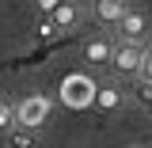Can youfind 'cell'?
Listing matches in <instances>:
<instances>
[{"label": "cell", "mask_w": 152, "mask_h": 148, "mask_svg": "<svg viewBox=\"0 0 152 148\" xmlns=\"http://www.w3.org/2000/svg\"><path fill=\"white\" fill-rule=\"evenodd\" d=\"M50 118V99L46 95H27L23 103H15V125L19 129H38L42 122Z\"/></svg>", "instance_id": "1"}, {"label": "cell", "mask_w": 152, "mask_h": 148, "mask_svg": "<svg viewBox=\"0 0 152 148\" xmlns=\"http://www.w3.org/2000/svg\"><path fill=\"white\" fill-rule=\"evenodd\" d=\"M118 34H122V46H145L148 42V23L141 12H126L122 23H118Z\"/></svg>", "instance_id": "2"}, {"label": "cell", "mask_w": 152, "mask_h": 148, "mask_svg": "<svg viewBox=\"0 0 152 148\" xmlns=\"http://www.w3.org/2000/svg\"><path fill=\"white\" fill-rule=\"evenodd\" d=\"M145 57H148L145 46H114L110 65H114V72H133V76H137V69H141Z\"/></svg>", "instance_id": "3"}, {"label": "cell", "mask_w": 152, "mask_h": 148, "mask_svg": "<svg viewBox=\"0 0 152 148\" xmlns=\"http://www.w3.org/2000/svg\"><path fill=\"white\" fill-rule=\"evenodd\" d=\"M50 27H53V31H72V27H80V8H76V4H53Z\"/></svg>", "instance_id": "4"}, {"label": "cell", "mask_w": 152, "mask_h": 148, "mask_svg": "<svg viewBox=\"0 0 152 148\" xmlns=\"http://www.w3.org/2000/svg\"><path fill=\"white\" fill-rule=\"evenodd\" d=\"M95 95V84L88 80V76H72L69 84H65V99L72 103V106H80V103H91Z\"/></svg>", "instance_id": "5"}, {"label": "cell", "mask_w": 152, "mask_h": 148, "mask_svg": "<svg viewBox=\"0 0 152 148\" xmlns=\"http://www.w3.org/2000/svg\"><path fill=\"white\" fill-rule=\"evenodd\" d=\"M110 53H114L110 38H88V42H84V57H88L91 65H110Z\"/></svg>", "instance_id": "6"}, {"label": "cell", "mask_w": 152, "mask_h": 148, "mask_svg": "<svg viewBox=\"0 0 152 148\" xmlns=\"http://www.w3.org/2000/svg\"><path fill=\"white\" fill-rule=\"evenodd\" d=\"M91 12H95V15H99V19H103L107 27H118V23H122V15H126L129 8H126L122 0H99V4H95Z\"/></svg>", "instance_id": "7"}, {"label": "cell", "mask_w": 152, "mask_h": 148, "mask_svg": "<svg viewBox=\"0 0 152 148\" xmlns=\"http://www.w3.org/2000/svg\"><path fill=\"white\" fill-rule=\"evenodd\" d=\"M8 148H34V137L15 125V129H8Z\"/></svg>", "instance_id": "8"}, {"label": "cell", "mask_w": 152, "mask_h": 148, "mask_svg": "<svg viewBox=\"0 0 152 148\" xmlns=\"http://www.w3.org/2000/svg\"><path fill=\"white\" fill-rule=\"evenodd\" d=\"M15 129V103H8V99H0V133Z\"/></svg>", "instance_id": "9"}, {"label": "cell", "mask_w": 152, "mask_h": 148, "mask_svg": "<svg viewBox=\"0 0 152 148\" xmlns=\"http://www.w3.org/2000/svg\"><path fill=\"white\" fill-rule=\"evenodd\" d=\"M148 87H152L148 80H137V84H133V99H137L141 106H148V103H152V91H148Z\"/></svg>", "instance_id": "10"}, {"label": "cell", "mask_w": 152, "mask_h": 148, "mask_svg": "<svg viewBox=\"0 0 152 148\" xmlns=\"http://www.w3.org/2000/svg\"><path fill=\"white\" fill-rule=\"evenodd\" d=\"M99 103H103V106H118V103H122V91H118V87H107V91L99 95Z\"/></svg>", "instance_id": "11"}]
</instances>
